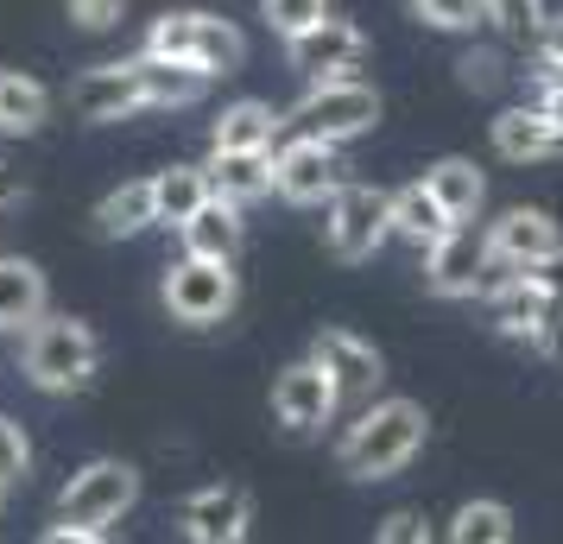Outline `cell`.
Returning <instances> with one entry per match:
<instances>
[{
    "instance_id": "obj_3",
    "label": "cell",
    "mask_w": 563,
    "mask_h": 544,
    "mask_svg": "<svg viewBox=\"0 0 563 544\" xmlns=\"http://www.w3.org/2000/svg\"><path fill=\"white\" fill-rule=\"evenodd\" d=\"M140 52L190 64V70H203V77H229V70L247 64V38H241L234 20L209 13V7H172V13H158L153 26H146V45H140Z\"/></svg>"
},
{
    "instance_id": "obj_10",
    "label": "cell",
    "mask_w": 563,
    "mask_h": 544,
    "mask_svg": "<svg viewBox=\"0 0 563 544\" xmlns=\"http://www.w3.org/2000/svg\"><path fill=\"white\" fill-rule=\"evenodd\" d=\"M482 247H487V259L507 266V273H544V266L563 259V229H558L551 209L512 203L482 229Z\"/></svg>"
},
{
    "instance_id": "obj_4",
    "label": "cell",
    "mask_w": 563,
    "mask_h": 544,
    "mask_svg": "<svg viewBox=\"0 0 563 544\" xmlns=\"http://www.w3.org/2000/svg\"><path fill=\"white\" fill-rule=\"evenodd\" d=\"M165 317L178 323V330H222L241 304V273H234L229 259H190L178 254L165 266Z\"/></svg>"
},
{
    "instance_id": "obj_26",
    "label": "cell",
    "mask_w": 563,
    "mask_h": 544,
    "mask_svg": "<svg viewBox=\"0 0 563 544\" xmlns=\"http://www.w3.org/2000/svg\"><path fill=\"white\" fill-rule=\"evenodd\" d=\"M153 197H158V222L184 229L209 203V171L203 165H165V171H153Z\"/></svg>"
},
{
    "instance_id": "obj_6",
    "label": "cell",
    "mask_w": 563,
    "mask_h": 544,
    "mask_svg": "<svg viewBox=\"0 0 563 544\" xmlns=\"http://www.w3.org/2000/svg\"><path fill=\"white\" fill-rule=\"evenodd\" d=\"M285 127L310 133V140H330V146H349V140L380 127V89L367 77L310 82L305 96H298V108L285 114Z\"/></svg>"
},
{
    "instance_id": "obj_38",
    "label": "cell",
    "mask_w": 563,
    "mask_h": 544,
    "mask_svg": "<svg viewBox=\"0 0 563 544\" xmlns=\"http://www.w3.org/2000/svg\"><path fill=\"white\" fill-rule=\"evenodd\" d=\"M13 203H20V178H13V165L0 158V215H7Z\"/></svg>"
},
{
    "instance_id": "obj_31",
    "label": "cell",
    "mask_w": 563,
    "mask_h": 544,
    "mask_svg": "<svg viewBox=\"0 0 563 544\" xmlns=\"http://www.w3.org/2000/svg\"><path fill=\"white\" fill-rule=\"evenodd\" d=\"M544 0H487V26L500 32V38H519V45H532L538 26H544Z\"/></svg>"
},
{
    "instance_id": "obj_34",
    "label": "cell",
    "mask_w": 563,
    "mask_h": 544,
    "mask_svg": "<svg viewBox=\"0 0 563 544\" xmlns=\"http://www.w3.org/2000/svg\"><path fill=\"white\" fill-rule=\"evenodd\" d=\"M374 544H437L431 519L411 513V507H399V513H386L380 525H374Z\"/></svg>"
},
{
    "instance_id": "obj_13",
    "label": "cell",
    "mask_w": 563,
    "mask_h": 544,
    "mask_svg": "<svg viewBox=\"0 0 563 544\" xmlns=\"http://www.w3.org/2000/svg\"><path fill=\"white\" fill-rule=\"evenodd\" d=\"M285 52H291V70H305V82H342V77H361L367 38H361V26H349V20L330 13L323 26H310L305 38H291Z\"/></svg>"
},
{
    "instance_id": "obj_20",
    "label": "cell",
    "mask_w": 563,
    "mask_h": 544,
    "mask_svg": "<svg viewBox=\"0 0 563 544\" xmlns=\"http://www.w3.org/2000/svg\"><path fill=\"white\" fill-rule=\"evenodd\" d=\"M209 197H222L234 209H254L260 197H273V153H209Z\"/></svg>"
},
{
    "instance_id": "obj_27",
    "label": "cell",
    "mask_w": 563,
    "mask_h": 544,
    "mask_svg": "<svg viewBox=\"0 0 563 544\" xmlns=\"http://www.w3.org/2000/svg\"><path fill=\"white\" fill-rule=\"evenodd\" d=\"M443 544H512V507L507 500H462L443 525Z\"/></svg>"
},
{
    "instance_id": "obj_14",
    "label": "cell",
    "mask_w": 563,
    "mask_h": 544,
    "mask_svg": "<svg viewBox=\"0 0 563 544\" xmlns=\"http://www.w3.org/2000/svg\"><path fill=\"white\" fill-rule=\"evenodd\" d=\"M487 266H494V259H487L482 234L450 229L431 254H424V291H431V298H482Z\"/></svg>"
},
{
    "instance_id": "obj_15",
    "label": "cell",
    "mask_w": 563,
    "mask_h": 544,
    "mask_svg": "<svg viewBox=\"0 0 563 544\" xmlns=\"http://www.w3.org/2000/svg\"><path fill=\"white\" fill-rule=\"evenodd\" d=\"M70 114H77V121H128V114H146L133 57H121V64H89V70L70 82Z\"/></svg>"
},
{
    "instance_id": "obj_39",
    "label": "cell",
    "mask_w": 563,
    "mask_h": 544,
    "mask_svg": "<svg viewBox=\"0 0 563 544\" xmlns=\"http://www.w3.org/2000/svg\"><path fill=\"white\" fill-rule=\"evenodd\" d=\"M0 500H7V493H0Z\"/></svg>"
},
{
    "instance_id": "obj_5",
    "label": "cell",
    "mask_w": 563,
    "mask_h": 544,
    "mask_svg": "<svg viewBox=\"0 0 563 544\" xmlns=\"http://www.w3.org/2000/svg\"><path fill=\"white\" fill-rule=\"evenodd\" d=\"M133 507H140V468L121 456H96L57 488V519L82 532H114Z\"/></svg>"
},
{
    "instance_id": "obj_33",
    "label": "cell",
    "mask_w": 563,
    "mask_h": 544,
    "mask_svg": "<svg viewBox=\"0 0 563 544\" xmlns=\"http://www.w3.org/2000/svg\"><path fill=\"white\" fill-rule=\"evenodd\" d=\"M456 77H462V89H475V96H487V89H500V82H512L519 70H507V52H462V64H456Z\"/></svg>"
},
{
    "instance_id": "obj_12",
    "label": "cell",
    "mask_w": 563,
    "mask_h": 544,
    "mask_svg": "<svg viewBox=\"0 0 563 544\" xmlns=\"http://www.w3.org/2000/svg\"><path fill=\"white\" fill-rule=\"evenodd\" d=\"M305 362H317L323 374L335 380V392H342V406H367V399H380L386 387V355L374 348L367 336H355V330H317L305 348Z\"/></svg>"
},
{
    "instance_id": "obj_25",
    "label": "cell",
    "mask_w": 563,
    "mask_h": 544,
    "mask_svg": "<svg viewBox=\"0 0 563 544\" xmlns=\"http://www.w3.org/2000/svg\"><path fill=\"white\" fill-rule=\"evenodd\" d=\"M52 121V89L26 70H0V133H13V140H26Z\"/></svg>"
},
{
    "instance_id": "obj_24",
    "label": "cell",
    "mask_w": 563,
    "mask_h": 544,
    "mask_svg": "<svg viewBox=\"0 0 563 544\" xmlns=\"http://www.w3.org/2000/svg\"><path fill=\"white\" fill-rule=\"evenodd\" d=\"M450 229H456V222L437 209V197L424 190V178H411V184L393 190V241H406V247H418V254H431Z\"/></svg>"
},
{
    "instance_id": "obj_16",
    "label": "cell",
    "mask_w": 563,
    "mask_h": 544,
    "mask_svg": "<svg viewBox=\"0 0 563 544\" xmlns=\"http://www.w3.org/2000/svg\"><path fill=\"white\" fill-rule=\"evenodd\" d=\"M45 311H52L45 266L26 254H0V336H26Z\"/></svg>"
},
{
    "instance_id": "obj_18",
    "label": "cell",
    "mask_w": 563,
    "mask_h": 544,
    "mask_svg": "<svg viewBox=\"0 0 563 544\" xmlns=\"http://www.w3.org/2000/svg\"><path fill=\"white\" fill-rule=\"evenodd\" d=\"M285 140V114L273 102H229L209 127V153H273Z\"/></svg>"
},
{
    "instance_id": "obj_22",
    "label": "cell",
    "mask_w": 563,
    "mask_h": 544,
    "mask_svg": "<svg viewBox=\"0 0 563 544\" xmlns=\"http://www.w3.org/2000/svg\"><path fill=\"white\" fill-rule=\"evenodd\" d=\"M133 77H140L146 108H190V102H203L209 82H216L203 70H190V64H172V57H153V52L133 57Z\"/></svg>"
},
{
    "instance_id": "obj_32",
    "label": "cell",
    "mask_w": 563,
    "mask_h": 544,
    "mask_svg": "<svg viewBox=\"0 0 563 544\" xmlns=\"http://www.w3.org/2000/svg\"><path fill=\"white\" fill-rule=\"evenodd\" d=\"M519 82H526V102H532L544 121H558V127H563V70H558V64H538V57H526Z\"/></svg>"
},
{
    "instance_id": "obj_17",
    "label": "cell",
    "mask_w": 563,
    "mask_h": 544,
    "mask_svg": "<svg viewBox=\"0 0 563 544\" xmlns=\"http://www.w3.org/2000/svg\"><path fill=\"white\" fill-rule=\"evenodd\" d=\"M487 133H494V153L507 158V165H544V158L563 153V127H558V121H544L532 102L500 108Z\"/></svg>"
},
{
    "instance_id": "obj_37",
    "label": "cell",
    "mask_w": 563,
    "mask_h": 544,
    "mask_svg": "<svg viewBox=\"0 0 563 544\" xmlns=\"http://www.w3.org/2000/svg\"><path fill=\"white\" fill-rule=\"evenodd\" d=\"M38 544H114V539H108V532H82V525H64V519H52Z\"/></svg>"
},
{
    "instance_id": "obj_8",
    "label": "cell",
    "mask_w": 563,
    "mask_h": 544,
    "mask_svg": "<svg viewBox=\"0 0 563 544\" xmlns=\"http://www.w3.org/2000/svg\"><path fill=\"white\" fill-rule=\"evenodd\" d=\"M342 184H349V158H342V146H330V140L291 133V140L273 146V197H285V203L323 209Z\"/></svg>"
},
{
    "instance_id": "obj_1",
    "label": "cell",
    "mask_w": 563,
    "mask_h": 544,
    "mask_svg": "<svg viewBox=\"0 0 563 544\" xmlns=\"http://www.w3.org/2000/svg\"><path fill=\"white\" fill-rule=\"evenodd\" d=\"M424 443H431V418L418 399H367L335 437V468L349 481H393L399 468L418 463Z\"/></svg>"
},
{
    "instance_id": "obj_9",
    "label": "cell",
    "mask_w": 563,
    "mask_h": 544,
    "mask_svg": "<svg viewBox=\"0 0 563 544\" xmlns=\"http://www.w3.org/2000/svg\"><path fill=\"white\" fill-rule=\"evenodd\" d=\"M335 412H342V392H335V380L317 362L279 367V380H273V424H279L285 443H317L335 424Z\"/></svg>"
},
{
    "instance_id": "obj_23",
    "label": "cell",
    "mask_w": 563,
    "mask_h": 544,
    "mask_svg": "<svg viewBox=\"0 0 563 544\" xmlns=\"http://www.w3.org/2000/svg\"><path fill=\"white\" fill-rule=\"evenodd\" d=\"M146 229H158L153 178L114 184L102 203H96V234H102V241H133V234H146Z\"/></svg>"
},
{
    "instance_id": "obj_2",
    "label": "cell",
    "mask_w": 563,
    "mask_h": 544,
    "mask_svg": "<svg viewBox=\"0 0 563 544\" xmlns=\"http://www.w3.org/2000/svg\"><path fill=\"white\" fill-rule=\"evenodd\" d=\"M20 374H26L38 392H52V399L89 392V380L102 374V336L70 311H45L26 336H20Z\"/></svg>"
},
{
    "instance_id": "obj_19",
    "label": "cell",
    "mask_w": 563,
    "mask_h": 544,
    "mask_svg": "<svg viewBox=\"0 0 563 544\" xmlns=\"http://www.w3.org/2000/svg\"><path fill=\"white\" fill-rule=\"evenodd\" d=\"M424 190L437 197V209L456 222V229H468L475 215H482V203H487V178H482V165L475 158H437L431 171H424Z\"/></svg>"
},
{
    "instance_id": "obj_11",
    "label": "cell",
    "mask_w": 563,
    "mask_h": 544,
    "mask_svg": "<svg viewBox=\"0 0 563 544\" xmlns=\"http://www.w3.org/2000/svg\"><path fill=\"white\" fill-rule=\"evenodd\" d=\"M184 544H247L254 539V493L241 481H203L178 500Z\"/></svg>"
},
{
    "instance_id": "obj_7",
    "label": "cell",
    "mask_w": 563,
    "mask_h": 544,
    "mask_svg": "<svg viewBox=\"0 0 563 544\" xmlns=\"http://www.w3.org/2000/svg\"><path fill=\"white\" fill-rule=\"evenodd\" d=\"M380 241H393V190L349 178L323 203V247L342 266H361V259L380 254Z\"/></svg>"
},
{
    "instance_id": "obj_28",
    "label": "cell",
    "mask_w": 563,
    "mask_h": 544,
    "mask_svg": "<svg viewBox=\"0 0 563 544\" xmlns=\"http://www.w3.org/2000/svg\"><path fill=\"white\" fill-rule=\"evenodd\" d=\"M260 20L291 45V38H305L310 26H323V20H330V0H260Z\"/></svg>"
},
{
    "instance_id": "obj_21",
    "label": "cell",
    "mask_w": 563,
    "mask_h": 544,
    "mask_svg": "<svg viewBox=\"0 0 563 544\" xmlns=\"http://www.w3.org/2000/svg\"><path fill=\"white\" fill-rule=\"evenodd\" d=\"M241 234H247L241 209L222 203V197H209V203L178 229V247L190 259H229V266H234V254H241Z\"/></svg>"
},
{
    "instance_id": "obj_30",
    "label": "cell",
    "mask_w": 563,
    "mask_h": 544,
    "mask_svg": "<svg viewBox=\"0 0 563 544\" xmlns=\"http://www.w3.org/2000/svg\"><path fill=\"white\" fill-rule=\"evenodd\" d=\"M26 475H32V437H26V424L0 412V493L26 488Z\"/></svg>"
},
{
    "instance_id": "obj_29",
    "label": "cell",
    "mask_w": 563,
    "mask_h": 544,
    "mask_svg": "<svg viewBox=\"0 0 563 544\" xmlns=\"http://www.w3.org/2000/svg\"><path fill=\"white\" fill-rule=\"evenodd\" d=\"M411 13L431 32H482L487 26V0H411Z\"/></svg>"
},
{
    "instance_id": "obj_35",
    "label": "cell",
    "mask_w": 563,
    "mask_h": 544,
    "mask_svg": "<svg viewBox=\"0 0 563 544\" xmlns=\"http://www.w3.org/2000/svg\"><path fill=\"white\" fill-rule=\"evenodd\" d=\"M64 13H70V26H82V32H114L128 20V0H64Z\"/></svg>"
},
{
    "instance_id": "obj_36",
    "label": "cell",
    "mask_w": 563,
    "mask_h": 544,
    "mask_svg": "<svg viewBox=\"0 0 563 544\" xmlns=\"http://www.w3.org/2000/svg\"><path fill=\"white\" fill-rule=\"evenodd\" d=\"M532 57L563 70V13H544V26H538V38H532Z\"/></svg>"
}]
</instances>
